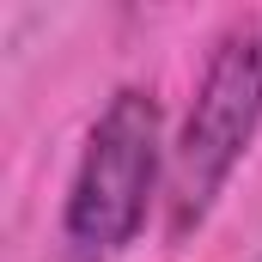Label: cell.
Listing matches in <instances>:
<instances>
[{
	"label": "cell",
	"instance_id": "6da1fadb",
	"mask_svg": "<svg viewBox=\"0 0 262 262\" xmlns=\"http://www.w3.org/2000/svg\"><path fill=\"white\" fill-rule=\"evenodd\" d=\"M256 128H262V12L232 25L201 73V92L189 104V122L171 159V226L177 232L201 226V213L226 189L232 165L244 159Z\"/></svg>",
	"mask_w": 262,
	"mask_h": 262
},
{
	"label": "cell",
	"instance_id": "7a4b0ae2",
	"mask_svg": "<svg viewBox=\"0 0 262 262\" xmlns=\"http://www.w3.org/2000/svg\"><path fill=\"white\" fill-rule=\"evenodd\" d=\"M159 189V98L122 85L85 134L73 189H67V238L79 250H122L146 226Z\"/></svg>",
	"mask_w": 262,
	"mask_h": 262
}]
</instances>
